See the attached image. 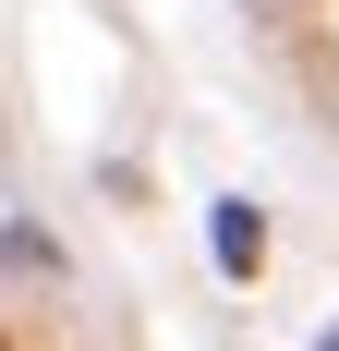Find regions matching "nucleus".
Returning <instances> with one entry per match:
<instances>
[{
    "label": "nucleus",
    "mask_w": 339,
    "mask_h": 351,
    "mask_svg": "<svg viewBox=\"0 0 339 351\" xmlns=\"http://www.w3.org/2000/svg\"><path fill=\"white\" fill-rule=\"evenodd\" d=\"M218 267H231V279L267 267V218H255V206H218Z\"/></svg>",
    "instance_id": "1"
}]
</instances>
